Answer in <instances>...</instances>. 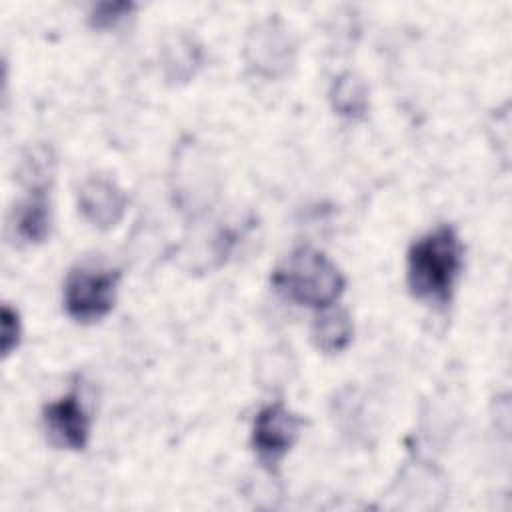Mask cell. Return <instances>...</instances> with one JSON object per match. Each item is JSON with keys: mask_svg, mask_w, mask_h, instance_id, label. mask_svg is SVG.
I'll return each mask as SVG.
<instances>
[{"mask_svg": "<svg viewBox=\"0 0 512 512\" xmlns=\"http://www.w3.org/2000/svg\"><path fill=\"white\" fill-rule=\"evenodd\" d=\"M464 266V248L452 226H438L412 242L406 254L410 294L426 304L446 306L452 300Z\"/></svg>", "mask_w": 512, "mask_h": 512, "instance_id": "6da1fadb", "label": "cell"}, {"mask_svg": "<svg viewBox=\"0 0 512 512\" xmlns=\"http://www.w3.org/2000/svg\"><path fill=\"white\" fill-rule=\"evenodd\" d=\"M274 290L298 306L330 308L344 292L346 278L322 252L310 246L290 252L272 272Z\"/></svg>", "mask_w": 512, "mask_h": 512, "instance_id": "7a4b0ae2", "label": "cell"}, {"mask_svg": "<svg viewBox=\"0 0 512 512\" xmlns=\"http://www.w3.org/2000/svg\"><path fill=\"white\" fill-rule=\"evenodd\" d=\"M120 272L94 264L72 268L64 280L62 300L66 314L80 322L92 324L102 320L116 302Z\"/></svg>", "mask_w": 512, "mask_h": 512, "instance_id": "3957f363", "label": "cell"}, {"mask_svg": "<svg viewBox=\"0 0 512 512\" xmlns=\"http://www.w3.org/2000/svg\"><path fill=\"white\" fill-rule=\"evenodd\" d=\"M296 44L290 30L278 18H266L254 24L246 36L244 58L248 68L264 78H280L294 64Z\"/></svg>", "mask_w": 512, "mask_h": 512, "instance_id": "277c9868", "label": "cell"}, {"mask_svg": "<svg viewBox=\"0 0 512 512\" xmlns=\"http://www.w3.org/2000/svg\"><path fill=\"white\" fill-rule=\"evenodd\" d=\"M304 420L282 402L266 404L252 422V448L266 466H276L294 446Z\"/></svg>", "mask_w": 512, "mask_h": 512, "instance_id": "5b68a950", "label": "cell"}, {"mask_svg": "<svg viewBox=\"0 0 512 512\" xmlns=\"http://www.w3.org/2000/svg\"><path fill=\"white\" fill-rule=\"evenodd\" d=\"M42 422L48 438L68 450H84L90 440V416L76 390L48 402L42 410Z\"/></svg>", "mask_w": 512, "mask_h": 512, "instance_id": "8992f818", "label": "cell"}, {"mask_svg": "<svg viewBox=\"0 0 512 512\" xmlns=\"http://www.w3.org/2000/svg\"><path fill=\"white\" fill-rule=\"evenodd\" d=\"M128 196L106 176H90L78 188V210L98 230L114 228L126 212Z\"/></svg>", "mask_w": 512, "mask_h": 512, "instance_id": "52a82bcc", "label": "cell"}, {"mask_svg": "<svg viewBox=\"0 0 512 512\" xmlns=\"http://www.w3.org/2000/svg\"><path fill=\"white\" fill-rule=\"evenodd\" d=\"M50 200L46 188H28V196L14 210V234L26 244H40L50 234Z\"/></svg>", "mask_w": 512, "mask_h": 512, "instance_id": "ba28073f", "label": "cell"}, {"mask_svg": "<svg viewBox=\"0 0 512 512\" xmlns=\"http://www.w3.org/2000/svg\"><path fill=\"white\" fill-rule=\"evenodd\" d=\"M354 326L346 310H328L316 316L312 324V342L324 354H338L352 342Z\"/></svg>", "mask_w": 512, "mask_h": 512, "instance_id": "9c48e42d", "label": "cell"}, {"mask_svg": "<svg viewBox=\"0 0 512 512\" xmlns=\"http://www.w3.org/2000/svg\"><path fill=\"white\" fill-rule=\"evenodd\" d=\"M330 104L334 112L348 120H360L368 112V88L354 72H342L332 80Z\"/></svg>", "mask_w": 512, "mask_h": 512, "instance_id": "30bf717a", "label": "cell"}, {"mask_svg": "<svg viewBox=\"0 0 512 512\" xmlns=\"http://www.w3.org/2000/svg\"><path fill=\"white\" fill-rule=\"evenodd\" d=\"M200 62H202V50L188 36H180L176 38L174 44L166 46L164 68H166L168 80H176V82L188 80L190 76H194Z\"/></svg>", "mask_w": 512, "mask_h": 512, "instance_id": "8fae6325", "label": "cell"}, {"mask_svg": "<svg viewBox=\"0 0 512 512\" xmlns=\"http://www.w3.org/2000/svg\"><path fill=\"white\" fill-rule=\"evenodd\" d=\"M134 10L132 2H100L92 6L90 10V24L98 30L114 28L118 22H122L130 12Z\"/></svg>", "mask_w": 512, "mask_h": 512, "instance_id": "7c38bea8", "label": "cell"}, {"mask_svg": "<svg viewBox=\"0 0 512 512\" xmlns=\"http://www.w3.org/2000/svg\"><path fill=\"white\" fill-rule=\"evenodd\" d=\"M0 324H2V332H0V350H2V356L8 358V356L18 348L20 338H22V322H20L18 310L12 308L10 304H2Z\"/></svg>", "mask_w": 512, "mask_h": 512, "instance_id": "4fadbf2b", "label": "cell"}]
</instances>
